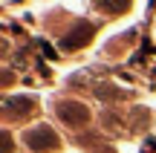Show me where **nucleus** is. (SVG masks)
<instances>
[{
  "label": "nucleus",
  "instance_id": "1",
  "mask_svg": "<svg viewBox=\"0 0 156 153\" xmlns=\"http://www.w3.org/2000/svg\"><path fill=\"white\" fill-rule=\"evenodd\" d=\"M58 116H61V121H67L69 127H81V124L90 121L87 107L78 104V101H61V104H58Z\"/></svg>",
  "mask_w": 156,
  "mask_h": 153
},
{
  "label": "nucleus",
  "instance_id": "4",
  "mask_svg": "<svg viewBox=\"0 0 156 153\" xmlns=\"http://www.w3.org/2000/svg\"><path fill=\"white\" fill-rule=\"evenodd\" d=\"M32 101H23V98H9L6 101V110H29Z\"/></svg>",
  "mask_w": 156,
  "mask_h": 153
},
{
  "label": "nucleus",
  "instance_id": "2",
  "mask_svg": "<svg viewBox=\"0 0 156 153\" xmlns=\"http://www.w3.org/2000/svg\"><path fill=\"white\" fill-rule=\"evenodd\" d=\"M26 144L32 150H52L58 144V139H55V133H52L46 124H41V127H35V130L26 133Z\"/></svg>",
  "mask_w": 156,
  "mask_h": 153
},
{
  "label": "nucleus",
  "instance_id": "5",
  "mask_svg": "<svg viewBox=\"0 0 156 153\" xmlns=\"http://www.w3.org/2000/svg\"><path fill=\"white\" fill-rule=\"evenodd\" d=\"M41 52H44V55H46V58H55V55H58V52H55V49H52V46H49V43H46V40H41Z\"/></svg>",
  "mask_w": 156,
  "mask_h": 153
},
{
  "label": "nucleus",
  "instance_id": "3",
  "mask_svg": "<svg viewBox=\"0 0 156 153\" xmlns=\"http://www.w3.org/2000/svg\"><path fill=\"white\" fill-rule=\"evenodd\" d=\"M90 38H93V26H90V23H78L73 32L64 38V49H81Z\"/></svg>",
  "mask_w": 156,
  "mask_h": 153
}]
</instances>
